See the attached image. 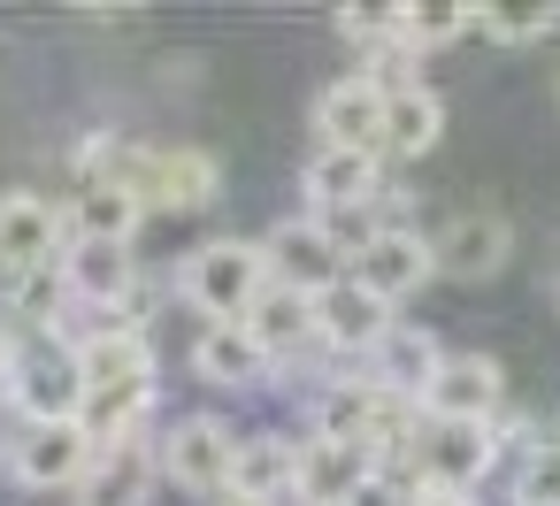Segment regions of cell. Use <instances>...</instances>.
I'll return each instance as SVG.
<instances>
[{
    "instance_id": "obj_1",
    "label": "cell",
    "mask_w": 560,
    "mask_h": 506,
    "mask_svg": "<svg viewBox=\"0 0 560 506\" xmlns=\"http://www.w3.org/2000/svg\"><path fill=\"white\" fill-rule=\"evenodd\" d=\"M269 284H277V276H269V246H261V238H238V231L200 238V246L177 261V299H185L200 322H246Z\"/></svg>"
},
{
    "instance_id": "obj_2",
    "label": "cell",
    "mask_w": 560,
    "mask_h": 506,
    "mask_svg": "<svg viewBox=\"0 0 560 506\" xmlns=\"http://www.w3.org/2000/svg\"><path fill=\"white\" fill-rule=\"evenodd\" d=\"M154 460L162 483L192 491V498H223L231 491V460H238V422L231 414H177L170 429H154Z\"/></svg>"
},
{
    "instance_id": "obj_3",
    "label": "cell",
    "mask_w": 560,
    "mask_h": 506,
    "mask_svg": "<svg viewBox=\"0 0 560 506\" xmlns=\"http://www.w3.org/2000/svg\"><path fill=\"white\" fill-rule=\"evenodd\" d=\"M499 460H506V452H499V429H491V422H422L407 475L430 483V491H483V475H491Z\"/></svg>"
},
{
    "instance_id": "obj_4",
    "label": "cell",
    "mask_w": 560,
    "mask_h": 506,
    "mask_svg": "<svg viewBox=\"0 0 560 506\" xmlns=\"http://www.w3.org/2000/svg\"><path fill=\"white\" fill-rule=\"evenodd\" d=\"M261 246H269V276L292 284V292H307V299L330 292L338 276H353V254H346V246L330 238V223L307 215V208H300V215H277V223L261 231Z\"/></svg>"
},
{
    "instance_id": "obj_5",
    "label": "cell",
    "mask_w": 560,
    "mask_h": 506,
    "mask_svg": "<svg viewBox=\"0 0 560 506\" xmlns=\"http://www.w3.org/2000/svg\"><path fill=\"white\" fill-rule=\"evenodd\" d=\"M70 254V223H62V200L16 185V192H0V276H39Z\"/></svg>"
},
{
    "instance_id": "obj_6",
    "label": "cell",
    "mask_w": 560,
    "mask_h": 506,
    "mask_svg": "<svg viewBox=\"0 0 560 506\" xmlns=\"http://www.w3.org/2000/svg\"><path fill=\"white\" fill-rule=\"evenodd\" d=\"M430 254H438V276L453 284H491L506 261H514V223L499 208H453L438 231H430Z\"/></svg>"
},
{
    "instance_id": "obj_7",
    "label": "cell",
    "mask_w": 560,
    "mask_h": 506,
    "mask_svg": "<svg viewBox=\"0 0 560 506\" xmlns=\"http://www.w3.org/2000/svg\"><path fill=\"white\" fill-rule=\"evenodd\" d=\"M384 85L376 78H361V70H346V78H330L323 93H315V108H307V123H315V146H346V154H376L384 162Z\"/></svg>"
},
{
    "instance_id": "obj_8",
    "label": "cell",
    "mask_w": 560,
    "mask_h": 506,
    "mask_svg": "<svg viewBox=\"0 0 560 506\" xmlns=\"http://www.w3.org/2000/svg\"><path fill=\"white\" fill-rule=\"evenodd\" d=\"M422 422H499L506 414V361L499 353H445L430 391L415 399Z\"/></svg>"
},
{
    "instance_id": "obj_9",
    "label": "cell",
    "mask_w": 560,
    "mask_h": 506,
    "mask_svg": "<svg viewBox=\"0 0 560 506\" xmlns=\"http://www.w3.org/2000/svg\"><path fill=\"white\" fill-rule=\"evenodd\" d=\"M353 284H369L384 307H407L422 284H438V254H430V231L415 223H384L361 254H353Z\"/></svg>"
},
{
    "instance_id": "obj_10",
    "label": "cell",
    "mask_w": 560,
    "mask_h": 506,
    "mask_svg": "<svg viewBox=\"0 0 560 506\" xmlns=\"http://www.w3.org/2000/svg\"><path fill=\"white\" fill-rule=\"evenodd\" d=\"M93 437L85 422H24V437H9V475L24 491H78L93 468Z\"/></svg>"
},
{
    "instance_id": "obj_11",
    "label": "cell",
    "mask_w": 560,
    "mask_h": 506,
    "mask_svg": "<svg viewBox=\"0 0 560 506\" xmlns=\"http://www.w3.org/2000/svg\"><path fill=\"white\" fill-rule=\"evenodd\" d=\"M392 322H399V307H384L369 284H353V276H338L330 292H315V345L323 353H338V361H369L384 338H392Z\"/></svg>"
},
{
    "instance_id": "obj_12",
    "label": "cell",
    "mask_w": 560,
    "mask_h": 506,
    "mask_svg": "<svg viewBox=\"0 0 560 506\" xmlns=\"http://www.w3.org/2000/svg\"><path fill=\"white\" fill-rule=\"evenodd\" d=\"M300 192H307V215H361V208H384V162L376 154H346V146H315L307 169H300Z\"/></svg>"
},
{
    "instance_id": "obj_13",
    "label": "cell",
    "mask_w": 560,
    "mask_h": 506,
    "mask_svg": "<svg viewBox=\"0 0 560 506\" xmlns=\"http://www.w3.org/2000/svg\"><path fill=\"white\" fill-rule=\"evenodd\" d=\"M185 361H192V376L208 391H261V384H277V361L261 353V338L246 322H200Z\"/></svg>"
},
{
    "instance_id": "obj_14",
    "label": "cell",
    "mask_w": 560,
    "mask_h": 506,
    "mask_svg": "<svg viewBox=\"0 0 560 506\" xmlns=\"http://www.w3.org/2000/svg\"><path fill=\"white\" fill-rule=\"evenodd\" d=\"M62 284H70V307H139V254L116 238H70Z\"/></svg>"
},
{
    "instance_id": "obj_15",
    "label": "cell",
    "mask_w": 560,
    "mask_h": 506,
    "mask_svg": "<svg viewBox=\"0 0 560 506\" xmlns=\"http://www.w3.org/2000/svg\"><path fill=\"white\" fill-rule=\"evenodd\" d=\"M162 491V460H154V437H124V445H101L85 483L70 491V506H154Z\"/></svg>"
},
{
    "instance_id": "obj_16",
    "label": "cell",
    "mask_w": 560,
    "mask_h": 506,
    "mask_svg": "<svg viewBox=\"0 0 560 506\" xmlns=\"http://www.w3.org/2000/svg\"><path fill=\"white\" fill-rule=\"evenodd\" d=\"M445 368V345H438V330H422V322H392V338L361 361V376L384 391V399H422L430 391V376Z\"/></svg>"
},
{
    "instance_id": "obj_17",
    "label": "cell",
    "mask_w": 560,
    "mask_h": 506,
    "mask_svg": "<svg viewBox=\"0 0 560 506\" xmlns=\"http://www.w3.org/2000/svg\"><path fill=\"white\" fill-rule=\"evenodd\" d=\"M376 407L384 391L369 376H323L315 399H307V437H330V445H369L376 437ZM376 452V445H369Z\"/></svg>"
},
{
    "instance_id": "obj_18",
    "label": "cell",
    "mask_w": 560,
    "mask_h": 506,
    "mask_svg": "<svg viewBox=\"0 0 560 506\" xmlns=\"http://www.w3.org/2000/svg\"><path fill=\"white\" fill-rule=\"evenodd\" d=\"M292 483H300V437H284V429H238L231 491L277 506V498H292Z\"/></svg>"
},
{
    "instance_id": "obj_19",
    "label": "cell",
    "mask_w": 560,
    "mask_h": 506,
    "mask_svg": "<svg viewBox=\"0 0 560 506\" xmlns=\"http://www.w3.org/2000/svg\"><path fill=\"white\" fill-rule=\"evenodd\" d=\"M376 475V452L369 445H330V437H300V498L307 506H346L361 483Z\"/></svg>"
},
{
    "instance_id": "obj_20",
    "label": "cell",
    "mask_w": 560,
    "mask_h": 506,
    "mask_svg": "<svg viewBox=\"0 0 560 506\" xmlns=\"http://www.w3.org/2000/svg\"><path fill=\"white\" fill-rule=\"evenodd\" d=\"M438 139H445V101L422 78L392 85V101H384V162H422Z\"/></svg>"
},
{
    "instance_id": "obj_21",
    "label": "cell",
    "mask_w": 560,
    "mask_h": 506,
    "mask_svg": "<svg viewBox=\"0 0 560 506\" xmlns=\"http://www.w3.org/2000/svg\"><path fill=\"white\" fill-rule=\"evenodd\" d=\"M246 330H254V338H261V353L284 368V361H300V353L315 345V299H307V292H292V284H269V292L254 299Z\"/></svg>"
},
{
    "instance_id": "obj_22",
    "label": "cell",
    "mask_w": 560,
    "mask_h": 506,
    "mask_svg": "<svg viewBox=\"0 0 560 506\" xmlns=\"http://www.w3.org/2000/svg\"><path fill=\"white\" fill-rule=\"evenodd\" d=\"M62 223H70V238H116V246H131L139 223H147V208L124 185H70L62 192Z\"/></svg>"
},
{
    "instance_id": "obj_23",
    "label": "cell",
    "mask_w": 560,
    "mask_h": 506,
    "mask_svg": "<svg viewBox=\"0 0 560 506\" xmlns=\"http://www.w3.org/2000/svg\"><path fill=\"white\" fill-rule=\"evenodd\" d=\"M476 32V9H399V39H407V55L422 62L430 47H453V39H468Z\"/></svg>"
},
{
    "instance_id": "obj_24",
    "label": "cell",
    "mask_w": 560,
    "mask_h": 506,
    "mask_svg": "<svg viewBox=\"0 0 560 506\" xmlns=\"http://www.w3.org/2000/svg\"><path fill=\"white\" fill-rule=\"evenodd\" d=\"M560 32V9H476V39L491 47H537Z\"/></svg>"
},
{
    "instance_id": "obj_25",
    "label": "cell",
    "mask_w": 560,
    "mask_h": 506,
    "mask_svg": "<svg viewBox=\"0 0 560 506\" xmlns=\"http://www.w3.org/2000/svg\"><path fill=\"white\" fill-rule=\"evenodd\" d=\"M514 506H560V437L552 429L514 460Z\"/></svg>"
},
{
    "instance_id": "obj_26",
    "label": "cell",
    "mask_w": 560,
    "mask_h": 506,
    "mask_svg": "<svg viewBox=\"0 0 560 506\" xmlns=\"http://www.w3.org/2000/svg\"><path fill=\"white\" fill-rule=\"evenodd\" d=\"M346 506H415V475H384V468H376Z\"/></svg>"
},
{
    "instance_id": "obj_27",
    "label": "cell",
    "mask_w": 560,
    "mask_h": 506,
    "mask_svg": "<svg viewBox=\"0 0 560 506\" xmlns=\"http://www.w3.org/2000/svg\"><path fill=\"white\" fill-rule=\"evenodd\" d=\"M415 506H483L476 491H430V483H415Z\"/></svg>"
},
{
    "instance_id": "obj_28",
    "label": "cell",
    "mask_w": 560,
    "mask_h": 506,
    "mask_svg": "<svg viewBox=\"0 0 560 506\" xmlns=\"http://www.w3.org/2000/svg\"><path fill=\"white\" fill-rule=\"evenodd\" d=\"M208 506H261V498H238V491H223V498H208Z\"/></svg>"
},
{
    "instance_id": "obj_29",
    "label": "cell",
    "mask_w": 560,
    "mask_h": 506,
    "mask_svg": "<svg viewBox=\"0 0 560 506\" xmlns=\"http://www.w3.org/2000/svg\"><path fill=\"white\" fill-rule=\"evenodd\" d=\"M277 506H307V498H300V491H292V498H277Z\"/></svg>"
},
{
    "instance_id": "obj_30",
    "label": "cell",
    "mask_w": 560,
    "mask_h": 506,
    "mask_svg": "<svg viewBox=\"0 0 560 506\" xmlns=\"http://www.w3.org/2000/svg\"><path fill=\"white\" fill-rule=\"evenodd\" d=\"M552 101H560V70H552Z\"/></svg>"
},
{
    "instance_id": "obj_31",
    "label": "cell",
    "mask_w": 560,
    "mask_h": 506,
    "mask_svg": "<svg viewBox=\"0 0 560 506\" xmlns=\"http://www.w3.org/2000/svg\"><path fill=\"white\" fill-rule=\"evenodd\" d=\"M552 437H560V422H552Z\"/></svg>"
},
{
    "instance_id": "obj_32",
    "label": "cell",
    "mask_w": 560,
    "mask_h": 506,
    "mask_svg": "<svg viewBox=\"0 0 560 506\" xmlns=\"http://www.w3.org/2000/svg\"><path fill=\"white\" fill-rule=\"evenodd\" d=\"M0 399H9V391H0Z\"/></svg>"
}]
</instances>
